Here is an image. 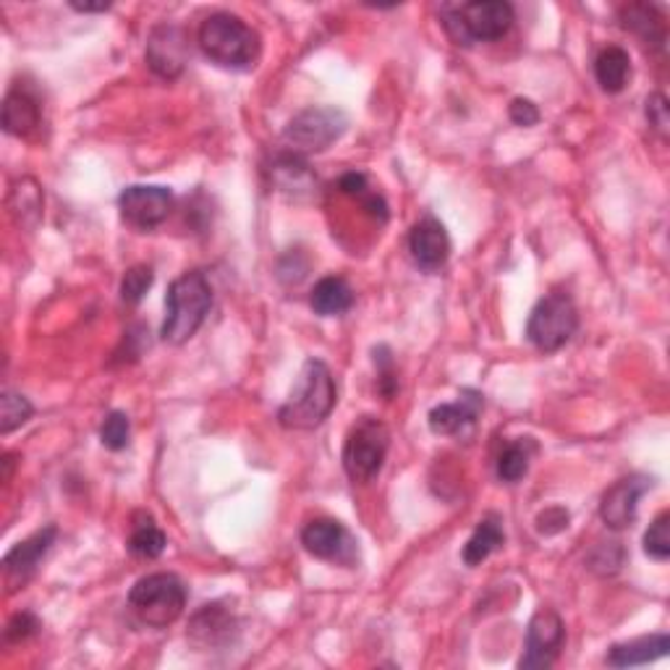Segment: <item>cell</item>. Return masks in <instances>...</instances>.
I'll use <instances>...</instances> for the list:
<instances>
[{
    "instance_id": "4316f807",
    "label": "cell",
    "mask_w": 670,
    "mask_h": 670,
    "mask_svg": "<svg viewBox=\"0 0 670 670\" xmlns=\"http://www.w3.org/2000/svg\"><path fill=\"white\" fill-rule=\"evenodd\" d=\"M31 414H35V406L22 393L3 391V395H0V432L3 435H11L18 427L27 425Z\"/></svg>"
},
{
    "instance_id": "e575fe53",
    "label": "cell",
    "mask_w": 670,
    "mask_h": 670,
    "mask_svg": "<svg viewBox=\"0 0 670 670\" xmlns=\"http://www.w3.org/2000/svg\"><path fill=\"white\" fill-rule=\"evenodd\" d=\"M644 113H647L649 126H653L655 131H660L662 137H666V134H668V126H670V118H668V100H666V94L655 92L653 98H647V108H644Z\"/></svg>"
},
{
    "instance_id": "5bb4252c",
    "label": "cell",
    "mask_w": 670,
    "mask_h": 670,
    "mask_svg": "<svg viewBox=\"0 0 670 670\" xmlns=\"http://www.w3.org/2000/svg\"><path fill=\"white\" fill-rule=\"evenodd\" d=\"M187 37L174 24H161L150 31L144 59L147 66L163 79H176L187 66Z\"/></svg>"
},
{
    "instance_id": "7a4b0ae2",
    "label": "cell",
    "mask_w": 670,
    "mask_h": 670,
    "mask_svg": "<svg viewBox=\"0 0 670 670\" xmlns=\"http://www.w3.org/2000/svg\"><path fill=\"white\" fill-rule=\"evenodd\" d=\"M213 309V286L202 270H189L170 283L165 296L161 338L170 346H184L197 336Z\"/></svg>"
},
{
    "instance_id": "8fae6325",
    "label": "cell",
    "mask_w": 670,
    "mask_h": 670,
    "mask_svg": "<svg viewBox=\"0 0 670 670\" xmlns=\"http://www.w3.org/2000/svg\"><path fill=\"white\" fill-rule=\"evenodd\" d=\"M564 642H566V629L558 612L551 608L538 610L532 621H529L524 655H521L519 668L524 670L551 668L553 662L558 660Z\"/></svg>"
},
{
    "instance_id": "277c9868",
    "label": "cell",
    "mask_w": 670,
    "mask_h": 670,
    "mask_svg": "<svg viewBox=\"0 0 670 670\" xmlns=\"http://www.w3.org/2000/svg\"><path fill=\"white\" fill-rule=\"evenodd\" d=\"M514 5L506 0H477L443 9V27L458 45L501 40L514 27Z\"/></svg>"
},
{
    "instance_id": "ac0fdd59",
    "label": "cell",
    "mask_w": 670,
    "mask_h": 670,
    "mask_svg": "<svg viewBox=\"0 0 670 670\" xmlns=\"http://www.w3.org/2000/svg\"><path fill=\"white\" fill-rule=\"evenodd\" d=\"M42 105L27 87H11L3 100V131L11 137H29L40 129Z\"/></svg>"
},
{
    "instance_id": "e0dca14e",
    "label": "cell",
    "mask_w": 670,
    "mask_h": 670,
    "mask_svg": "<svg viewBox=\"0 0 670 670\" xmlns=\"http://www.w3.org/2000/svg\"><path fill=\"white\" fill-rule=\"evenodd\" d=\"M270 178L273 187L293 202L309 200L317 191V176L312 174L309 165L296 152H278L270 165Z\"/></svg>"
},
{
    "instance_id": "7c38bea8",
    "label": "cell",
    "mask_w": 670,
    "mask_h": 670,
    "mask_svg": "<svg viewBox=\"0 0 670 670\" xmlns=\"http://www.w3.org/2000/svg\"><path fill=\"white\" fill-rule=\"evenodd\" d=\"M59 540V527L50 524L35 532L31 538L22 540L18 545L11 547L3 558V573H5V586L9 592H16L18 586H24L35 577L40 569L42 558L50 553V547Z\"/></svg>"
},
{
    "instance_id": "d4e9b609",
    "label": "cell",
    "mask_w": 670,
    "mask_h": 670,
    "mask_svg": "<svg viewBox=\"0 0 670 670\" xmlns=\"http://www.w3.org/2000/svg\"><path fill=\"white\" fill-rule=\"evenodd\" d=\"M165 545H168V538L161 527L152 521V516L139 514L137 521H134L131 538H129V553L134 558H144V560H155L165 553Z\"/></svg>"
},
{
    "instance_id": "7402d4cb",
    "label": "cell",
    "mask_w": 670,
    "mask_h": 670,
    "mask_svg": "<svg viewBox=\"0 0 670 670\" xmlns=\"http://www.w3.org/2000/svg\"><path fill=\"white\" fill-rule=\"evenodd\" d=\"M623 27L629 31H634L636 37H642L647 45H655V48H666L668 40V29H666V18L660 16V11L655 5H644L634 3L627 5L621 11Z\"/></svg>"
},
{
    "instance_id": "74e56055",
    "label": "cell",
    "mask_w": 670,
    "mask_h": 670,
    "mask_svg": "<svg viewBox=\"0 0 670 670\" xmlns=\"http://www.w3.org/2000/svg\"><path fill=\"white\" fill-rule=\"evenodd\" d=\"M74 11H79V14H105L108 9H111V3H76V0H72Z\"/></svg>"
},
{
    "instance_id": "f546056e",
    "label": "cell",
    "mask_w": 670,
    "mask_h": 670,
    "mask_svg": "<svg viewBox=\"0 0 670 670\" xmlns=\"http://www.w3.org/2000/svg\"><path fill=\"white\" fill-rule=\"evenodd\" d=\"M152 280H155V273L152 267L147 265H134L124 273V280H121V299L124 304L137 306L144 299V293L152 289Z\"/></svg>"
},
{
    "instance_id": "2e32d148",
    "label": "cell",
    "mask_w": 670,
    "mask_h": 670,
    "mask_svg": "<svg viewBox=\"0 0 670 670\" xmlns=\"http://www.w3.org/2000/svg\"><path fill=\"white\" fill-rule=\"evenodd\" d=\"M484 408V395L480 391H467L458 393V399L453 404H440L427 414V425L435 435H462L469 427L477 425V417Z\"/></svg>"
},
{
    "instance_id": "3957f363",
    "label": "cell",
    "mask_w": 670,
    "mask_h": 670,
    "mask_svg": "<svg viewBox=\"0 0 670 670\" xmlns=\"http://www.w3.org/2000/svg\"><path fill=\"white\" fill-rule=\"evenodd\" d=\"M197 40L210 61L223 68H236V72L252 68L263 53L257 31L249 27L244 18L228 14V11H218L204 18Z\"/></svg>"
},
{
    "instance_id": "30bf717a",
    "label": "cell",
    "mask_w": 670,
    "mask_h": 670,
    "mask_svg": "<svg viewBox=\"0 0 670 670\" xmlns=\"http://www.w3.org/2000/svg\"><path fill=\"white\" fill-rule=\"evenodd\" d=\"M121 218L129 223L137 231H152V228L163 226L168 220L170 210H174V191L165 187H144V184H134L126 187L118 197Z\"/></svg>"
},
{
    "instance_id": "ffe728a7",
    "label": "cell",
    "mask_w": 670,
    "mask_h": 670,
    "mask_svg": "<svg viewBox=\"0 0 670 670\" xmlns=\"http://www.w3.org/2000/svg\"><path fill=\"white\" fill-rule=\"evenodd\" d=\"M309 306L323 317H338L354 306V289L341 276L317 280L309 293Z\"/></svg>"
},
{
    "instance_id": "d6a6232c",
    "label": "cell",
    "mask_w": 670,
    "mask_h": 670,
    "mask_svg": "<svg viewBox=\"0 0 670 670\" xmlns=\"http://www.w3.org/2000/svg\"><path fill=\"white\" fill-rule=\"evenodd\" d=\"M569 510L560 508V506H553V508H545L542 514L538 516V532L545 534V538H551V534H558L564 532L566 527H569Z\"/></svg>"
},
{
    "instance_id": "ba28073f",
    "label": "cell",
    "mask_w": 670,
    "mask_h": 670,
    "mask_svg": "<svg viewBox=\"0 0 670 670\" xmlns=\"http://www.w3.org/2000/svg\"><path fill=\"white\" fill-rule=\"evenodd\" d=\"M579 328L577 304L566 293H551L540 299L527 320V341L542 354L564 349Z\"/></svg>"
},
{
    "instance_id": "44dd1931",
    "label": "cell",
    "mask_w": 670,
    "mask_h": 670,
    "mask_svg": "<svg viewBox=\"0 0 670 670\" xmlns=\"http://www.w3.org/2000/svg\"><path fill=\"white\" fill-rule=\"evenodd\" d=\"M595 76L597 85L603 87V92H623L631 76V59L627 50L618 48V45H608V48L599 50V55L595 59Z\"/></svg>"
},
{
    "instance_id": "d590c367",
    "label": "cell",
    "mask_w": 670,
    "mask_h": 670,
    "mask_svg": "<svg viewBox=\"0 0 670 670\" xmlns=\"http://www.w3.org/2000/svg\"><path fill=\"white\" fill-rule=\"evenodd\" d=\"M508 116H510V121H514L516 126H534L540 121V111H538V105H534L532 100L516 98L514 102H510Z\"/></svg>"
},
{
    "instance_id": "8992f818",
    "label": "cell",
    "mask_w": 670,
    "mask_h": 670,
    "mask_svg": "<svg viewBox=\"0 0 670 670\" xmlns=\"http://www.w3.org/2000/svg\"><path fill=\"white\" fill-rule=\"evenodd\" d=\"M388 448H391V432L375 417H362L349 430L343 443V471L354 482H372L382 471Z\"/></svg>"
},
{
    "instance_id": "9a60e30c",
    "label": "cell",
    "mask_w": 670,
    "mask_h": 670,
    "mask_svg": "<svg viewBox=\"0 0 670 670\" xmlns=\"http://www.w3.org/2000/svg\"><path fill=\"white\" fill-rule=\"evenodd\" d=\"M408 252L425 273L440 270L451 257V239L443 223L432 218V215H425L408 233Z\"/></svg>"
},
{
    "instance_id": "6da1fadb",
    "label": "cell",
    "mask_w": 670,
    "mask_h": 670,
    "mask_svg": "<svg viewBox=\"0 0 670 670\" xmlns=\"http://www.w3.org/2000/svg\"><path fill=\"white\" fill-rule=\"evenodd\" d=\"M338 404V388L333 372L323 359H306L293 391L278 408V422L286 430H315L333 414Z\"/></svg>"
},
{
    "instance_id": "d6986e66",
    "label": "cell",
    "mask_w": 670,
    "mask_h": 670,
    "mask_svg": "<svg viewBox=\"0 0 670 670\" xmlns=\"http://www.w3.org/2000/svg\"><path fill=\"white\" fill-rule=\"evenodd\" d=\"M670 649L668 634H649L640 636V640L612 644L608 653V666L612 668H629V666H644L653 662L657 657H666Z\"/></svg>"
},
{
    "instance_id": "cb8c5ba5",
    "label": "cell",
    "mask_w": 670,
    "mask_h": 670,
    "mask_svg": "<svg viewBox=\"0 0 670 670\" xmlns=\"http://www.w3.org/2000/svg\"><path fill=\"white\" fill-rule=\"evenodd\" d=\"M534 451H538V445H534L532 438H519V440H514V443H508L506 448L501 451V456H497V464H495L497 480L508 482V484L524 480Z\"/></svg>"
},
{
    "instance_id": "5b68a950",
    "label": "cell",
    "mask_w": 670,
    "mask_h": 670,
    "mask_svg": "<svg viewBox=\"0 0 670 670\" xmlns=\"http://www.w3.org/2000/svg\"><path fill=\"white\" fill-rule=\"evenodd\" d=\"M129 608L144 627H170L187 608V584L176 573H150V577H142L131 586Z\"/></svg>"
},
{
    "instance_id": "83f0119b",
    "label": "cell",
    "mask_w": 670,
    "mask_h": 670,
    "mask_svg": "<svg viewBox=\"0 0 670 670\" xmlns=\"http://www.w3.org/2000/svg\"><path fill=\"white\" fill-rule=\"evenodd\" d=\"M11 207H14V215L18 223H27V215H35V220H40L42 215V194L40 187H37L31 178H24V181L16 184V189L11 191Z\"/></svg>"
},
{
    "instance_id": "4fadbf2b",
    "label": "cell",
    "mask_w": 670,
    "mask_h": 670,
    "mask_svg": "<svg viewBox=\"0 0 670 670\" xmlns=\"http://www.w3.org/2000/svg\"><path fill=\"white\" fill-rule=\"evenodd\" d=\"M649 488H653L649 477L631 475L618 480L610 490H605L603 501H599V519L605 521V527L612 529V532H621V529L634 524L636 508H640L642 495Z\"/></svg>"
},
{
    "instance_id": "4dcf8cb0",
    "label": "cell",
    "mask_w": 670,
    "mask_h": 670,
    "mask_svg": "<svg viewBox=\"0 0 670 670\" xmlns=\"http://www.w3.org/2000/svg\"><path fill=\"white\" fill-rule=\"evenodd\" d=\"M131 438V422L124 412H111L100 427V443L108 451H124Z\"/></svg>"
},
{
    "instance_id": "9c48e42d",
    "label": "cell",
    "mask_w": 670,
    "mask_h": 670,
    "mask_svg": "<svg viewBox=\"0 0 670 670\" xmlns=\"http://www.w3.org/2000/svg\"><path fill=\"white\" fill-rule=\"evenodd\" d=\"M304 551L328 564L354 569L359 564V542L336 519H315L302 529Z\"/></svg>"
},
{
    "instance_id": "484cf974",
    "label": "cell",
    "mask_w": 670,
    "mask_h": 670,
    "mask_svg": "<svg viewBox=\"0 0 670 670\" xmlns=\"http://www.w3.org/2000/svg\"><path fill=\"white\" fill-rule=\"evenodd\" d=\"M231 616L220 608L218 603L204 605V608L194 616V623H191V634L197 640H202L204 644H218L231 640Z\"/></svg>"
},
{
    "instance_id": "603a6c76",
    "label": "cell",
    "mask_w": 670,
    "mask_h": 670,
    "mask_svg": "<svg viewBox=\"0 0 670 670\" xmlns=\"http://www.w3.org/2000/svg\"><path fill=\"white\" fill-rule=\"evenodd\" d=\"M503 542H506V534H503L501 519H497V516H484L480 524H477L475 532H471L467 545H464V553H462L464 564L480 566L482 560H488L490 555L503 545Z\"/></svg>"
},
{
    "instance_id": "f1b7e54d",
    "label": "cell",
    "mask_w": 670,
    "mask_h": 670,
    "mask_svg": "<svg viewBox=\"0 0 670 670\" xmlns=\"http://www.w3.org/2000/svg\"><path fill=\"white\" fill-rule=\"evenodd\" d=\"M642 542H644V553H647L649 558L666 564V560L670 558V514L668 510H662L653 524H649Z\"/></svg>"
},
{
    "instance_id": "1f68e13d",
    "label": "cell",
    "mask_w": 670,
    "mask_h": 670,
    "mask_svg": "<svg viewBox=\"0 0 670 670\" xmlns=\"http://www.w3.org/2000/svg\"><path fill=\"white\" fill-rule=\"evenodd\" d=\"M375 365H378V385H380V393L385 395V399H391V395H393L395 391H399V378H395L391 349H388V346H378V349H375Z\"/></svg>"
},
{
    "instance_id": "8d00e7d4",
    "label": "cell",
    "mask_w": 670,
    "mask_h": 670,
    "mask_svg": "<svg viewBox=\"0 0 670 670\" xmlns=\"http://www.w3.org/2000/svg\"><path fill=\"white\" fill-rule=\"evenodd\" d=\"M338 189H341L346 197H354V200H359V197H365L369 191L367 176L356 174V170H351V174H343L341 181H338Z\"/></svg>"
},
{
    "instance_id": "52a82bcc",
    "label": "cell",
    "mask_w": 670,
    "mask_h": 670,
    "mask_svg": "<svg viewBox=\"0 0 670 670\" xmlns=\"http://www.w3.org/2000/svg\"><path fill=\"white\" fill-rule=\"evenodd\" d=\"M349 129V116L341 108L333 105H312L306 111L296 113L289 121L283 131V142L289 144V152L296 155H312V152H325L330 144L338 142Z\"/></svg>"
},
{
    "instance_id": "836d02e7",
    "label": "cell",
    "mask_w": 670,
    "mask_h": 670,
    "mask_svg": "<svg viewBox=\"0 0 670 670\" xmlns=\"http://www.w3.org/2000/svg\"><path fill=\"white\" fill-rule=\"evenodd\" d=\"M37 629H40V621H37L31 612H18V616L11 618L9 627H5V640L24 642V640H29V636H35Z\"/></svg>"
}]
</instances>
